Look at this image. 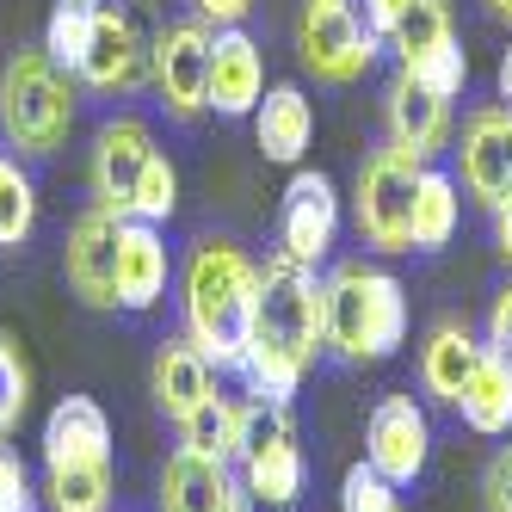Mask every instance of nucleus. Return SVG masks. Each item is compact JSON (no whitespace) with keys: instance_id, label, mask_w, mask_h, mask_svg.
<instances>
[{"instance_id":"4be33fe9","label":"nucleus","mask_w":512,"mask_h":512,"mask_svg":"<svg viewBox=\"0 0 512 512\" xmlns=\"http://www.w3.org/2000/svg\"><path fill=\"white\" fill-rule=\"evenodd\" d=\"M457 414H463L469 432H482V438L512 432V364L500 352L482 346V358H475V371H469V383L457 395Z\"/></svg>"},{"instance_id":"7ed1b4c3","label":"nucleus","mask_w":512,"mask_h":512,"mask_svg":"<svg viewBox=\"0 0 512 512\" xmlns=\"http://www.w3.org/2000/svg\"><path fill=\"white\" fill-rule=\"evenodd\" d=\"M321 303H327V346L352 364L389 358L408 340V290L383 266L340 260L321 278Z\"/></svg>"},{"instance_id":"423d86ee","label":"nucleus","mask_w":512,"mask_h":512,"mask_svg":"<svg viewBox=\"0 0 512 512\" xmlns=\"http://www.w3.org/2000/svg\"><path fill=\"white\" fill-rule=\"evenodd\" d=\"M377 50L383 44L371 38L358 0H303V13H297V56H303V68L315 81L352 87V81L371 75Z\"/></svg>"},{"instance_id":"ddd939ff","label":"nucleus","mask_w":512,"mask_h":512,"mask_svg":"<svg viewBox=\"0 0 512 512\" xmlns=\"http://www.w3.org/2000/svg\"><path fill=\"white\" fill-rule=\"evenodd\" d=\"M142 68H149V44H142V31L130 13L118 7H99L93 13V38L75 62V81L93 87V93H130L142 81Z\"/></svg>"},{"instance_id":"bb28decb","label":"nucleus","mask_w":512,"mask_h":512,"mask_svg":"<svg viewBox=\"0 0 512 512\" xmlns=\"http://www.w3.org/2000/svg\"><path fill=\"white\" fill-rule=\"evenodd\" d=\"M241 488L272 494V500H297L303 494V451H297V438H284V445H272L260 457H241Z\"/></svg>"},{"instance_id":"4c0bfd02","label":"nucleus","mask_w":512,"mask_h":512,"mask_svg":"<svg viewBox=\"0 0 512 512\" xmlns=\"http://www.w3.org/2000/svg\"><path fill=\"white\" fill-rule=\"evenodd\" d=\"M358 13H364V25H371V38H377V44H389V31L401 25L408 0H358Z\"/></svg>"},{"instance_id":"473e14b6","label":"nucleus","mask_w":512,"mask_h":512,"mask_svg":"<svg viewBox=\"0 0 512 512\" xmlns=\"http://www.w3.org/2000/svg\"><path fill=\"white\" fill-rule=\"evenodd\" d=\"M25 408H31V371H25L19 346L0 334V438H13V432H19Z\"/></svg>"},{"instance_id":"79ce46f5","label":"nucleus","mask_w":512,"mask_h":512,"mask_svg":"<svg viewBox=\"0 0 512 512\" xmlns=\"http://www.w3.org/2000/svg\"><path fill=\"white\" fill-rule=\"evenodd\" d=\"M494 93H500V99H512V44L500 50V68H494Z\"/></svg>"},{"instance_id":"f03ea898","label":"nucleus","mask_w":512,"mask_h":512,"mask_svg":"<svg viewBox=\"0 0 512 512\" xmlns=\"http://www.w3.org/2000/svg\"><path fill=\"white\" fill-rule=\"evenodd\" d=\"M179 309H186V340L216 364L241 371L247 340H253V303H260V266L223 235H204L179 278Z\"/></svg>"},{"instance_id":"5701e85b","label":"nucleus","mask_w":512,"mask_h":512,"mask_svg":"<svg viewBox=\"0 0 512 512\" xmlns=\"http://www.w3.org/2000/svg\"><path fill=\"white\" fill-rule=\"evenodd\" d=\"M463 223V198H457V173L445 167H420L414 186V253H445Z\"/></svg>"},{"instance_id":"ea45409f","label":"nucleus","mask_w":512,"mask_h":512,"mask_svg":"<svg viewBox=\"0 0 512 512\" xmlns=\"http://www.w3.org/2000/svg\"><path fill=\"white\" fill-rule=\"evenodd\" d=\"M488 216H494V247H500V260L512 266V198H500Z\"/></svg>"},{"instance_id":"b1692460","label":"nucleus","mask_w":512,"mask_h":512,"mask_svg":"<svg viewBox=\"0 0 512 512\" xmlns=\"http://www.w3.org/2000/svg\"><path fill=\"white\" fill-rule=\"evenodd\" d=\"M179 451H198V457H216V463H235L241 451V408L229 395H204L198 408L179 420Z\"/></svg>"},{"instance_id":"f257e3e1","label":"nucleus","mask_w":512,"mask_h":512,"mask_svg":"<svg viewBox=\"0 0 512 512\" xmlns=\"http://www.w3.org/2000/svg\"><path fill=\"white\" fill-rule=\"evenodd\" d=\"M327 346V303H321V278L315 266L297 260H266L260 266V303H253V340L241 358V377L253 401H290Z\"/></svg>"},{"instance_id":"7c9ffc66","label":"nucleus","mask_w":512,"mask_h":512,"mask_svg":"<svg viewBox=\"0 0 512 512\" xmlns=\"http://www.w3.org/2000/svg\"><path fill=\"white\" fill-rule=\"evenodd\" d=\"M87 38H93V13H81V7H68V0H56V13H50V25H44V56L62 68V75H75V62H81Z\"/></svg>"},{"instance_id":"c9c22d12","label":"nucleus","mask_w":512,"mask_h":512,"mask_svg":"<svg viewBox=\"0 0 512 512\" xmlns=\"http://www.w3.org/2000/svg\"><path fill=\"white\" fill-rule=\"evenodd\" d=\"M482 506L488 512H512V445L494 451L488 469H482Z\"/></svg>"},{"instance_id":"aec40b11","label":"nucleus","mask_w":512,"mask_h":512,"mask_svg":"<svg viewBox=\"0 0 512 512\" xmlns=\"http://www.w3.org/2000/svg\"><path fill=\"white\" fill-rule=\"evenodd\" d=\"M253 142H260V155L278 161V167H297L309 155V142H315V105L303 87H272L260 99V112H253Z\"/></svg>"},{"instance_id":"f8f14e48","label":"nucleus","mask_w":512,"mask_h":512,"mask_svg":"<svg viewBox=\"0 0 512 512\" xmlns=\"http://www.w3.org/2000/svg\"><path fill=\"white\" fill-rule=\"evenodd\" d=\"M155 161V136L142 118H112L99 124L93 136V204L130 216L136 204V186H142V167Z\"/></svg>"},{"instance_id":"a19ab883","label":"nucleus","mask_w":512,"mask_h":512,"mask_svg":"<svg viewBox=\"0 0 512 512\" xmlns=\"http://www.w3.org/2000/svg\"><path fill=\"white\" fill-rule=\"evenodd\" d=\"M235 512H297V500H272V494L241 488V494H235Z\"/></svg>"},{"instance_id":"a878e982","label":"nucleus","mask_w":512,"mask_h":512,"mask_svg":"<svg viewBox=\"0 0 512 512\" xmlns=\"http://www.w3.org/2000/svg\"><path fill=\"white\" fill-rule=\"evenodd\" d=\"M445 38H457V31H451V0H408V13H401V25L389 31V50L401 56V68H408L414 56L438 50Z\"/></svg>"},{"instance_id":"39448f33","label":"nucleus","mask_w":512,"mask_h":512,"mask_svg":"<svg viewBox=\"0 0 512 512\" xmlns=\"http://www.w3.org/2000/svg\"><path fill=\"white\" fill-rule=\"evenodd\" d=\"M420 167L408 149H383L364 155L358 167V186H352V223L358 241L377 247V253H414V186H420Z\"/></svg>"},{"instance_id":"c756f323","label":"nucleus","mask_w":512,"mask_h":512,"mask_svg":"<svg viewBox=\"0 0 512 512\" xmlns=\"http://www.w3.org/2000/svg\"><path fill=\"white\" fill-rule=\"evenodd\" d=\"M401 75H414L426 93H438V99H457L463 93V81H469V56H463V44L457 38H445L438 50H426V56H414Z\"/></svg>"},{"instance_id":"9d476101","label":"nucleus","mask_w":512,"mask_h":512,"mask_svg":"<svg viewBox=\"0 0 512 512\" xmlns=\"http://www.w3.org/2000/svg\"><path fill=\"white\" fill-rule=\"evenodd\" d=\"M457 186L494 210L500 198H512V112L506 105H475L457 136Z\"/></svg>"},{"instance_id":"72a5a7b5","label":"nucleus","mask_w":512,"mask_h":512,"mask_svg":"<svg viewBox=\"0 0 512 512\" xmlns=\"http://www.w3.org/2000/svg\"><path fill=\"white\" fill-rule=\"evenodd\" d=\"M401 500H395V482L383 469H371V463H352L346 475H340V512H395Z\"/></svg>"},{"instance_id":"c85d7f7f","label":"nucleus","mask_w":512,"mask_h":512,"mask_svg":"<svg viewBox=\"0 0 512 512\" xmlns=\"http://www.w3.org/2000/svg\"><path fill=\"white\" fill-rule=\"evenodd\" d=\"M284 438H297V420H290V401H247L241 408V457H260L272 445H284Z\"/></svg>"},{"instance_id":"1a4fd4ad","label":"nucleus","mask_w":512,"mask_h":512,"mask_svg":"<svg viewBox=\"0 0 512 512\" xmlns=\"http://www.w3.org/2000/svg\"><path fill=\"white\" fill-rule=\"evenodd\" d=\"M432 457V420L414 395H383L364 426V463L383 469L395 488H414Z\"/></svg>"},{"instance_id":"393cba45","label":"nucleus","mask_w":512,"mask_h":512,"mask_svg":"<svg viewBox=\"0 0 512 512\" xmlns=\"http://www.w3.org/2000/svg\"><path fill=\"white\" fill-rule=\"evenodd\" d=\"M50 512H112V463H62L50 469Z\"/></svg>"},{"instance_id":"9b49d317","label":"nucleus","mask_w":512,"mask_h":512,"mask_svg":"<svg viewBox=\"0 0 512 512\" xmlns=\"http://www.w3.org/2000/svg\"><path fill=\"white\" fill-rule=\"evenodd\" d=\"M118 235H124V216L93 204L75 216V229L62 241V272L87 309H118Z\"/></svg>"},{"instance_id":"2f4dec72","label":"nucleus","mask_w":512,"mask_h":512,"mask_svg":"<svg viewBox=\"0 0 512 512\" xmlns=\"http://www.w3.org/2000/svg\"><path fill=\"white\" fill-rule=\"evenodd\" d=\"M173 204H179V173H173V161L155 149V161L142 167V186H136V204H130V216H136V223H167V216H173Z\"/></svg>"},{"instance_id":"20e7f679","label":"nucleus","mask_w":512,"mask_h":512,"mask_svg":"<svg viewBox=\"0 0 512 512\" xmlns=\"http://www.w3.org/2000/svg\"><path fill=\"white\" fill-rule=\"evenodd\" d=\"M68 124H75V87H68V75L44 56V44L19 50L0 68V136L19 155L44 161L68 142Z\"/></svg>"},{"instance_id":"cd10ccee","label":"nucleus","mask_w":512,"mask_h":512,"mask_svg":"<svg viewBox=\"0 0 512 512\" xmlns=\"http://www.w3.org/2000/svg\"><path fill=\"white\" fill-rule=\"evenodd\" d=\"M38 223V186H31V173L19 161L0 155V253L19 247Z\"/></svg>"},{"instance_id":"c03bdc74","label":"nucleus","mask_w":512,"mask_h":512,"mask_svg":"<svg viewBox=\"0 0 512 512\" xmlns=\"http://www.w3.org/2000/svg\"><path fill=\"white\" fill-rule=\"evenodd\" d=\"M68 7H81V13H99V7H105V0H68Z\"/></svg>"},{"instance_id":"f3484780","label":"nucleus","mask_w":512,"mask_h":512,"mask_svg":"<svg viewBox=\"0 0 512 512\" xmlns=\"http://www.w3.org/2000/svg\"><path fill=\"white\" fill-rule=\"evenodd\" d=\"M216 389V364L179 334V340H161V352H155V364H149V395H155V408L179 426L198 401Z\"/></svg>"},{"instance_id":"f704fd0d","label":"nucleus","mask_w":512,"mask_h":512,"mask_svg":"<svg viewBox=\"0 0 512 512\" xmlns=\"http://www.w3.org/2000/svg\"><path fill=\"white\" fill-rule=\"evenodd\" d=\"M0 512H38V488H31L25 457L0 438Z\"/></svg>"},{"instance_id":"dca6fc26","label":"nucleus","mask_w":512,"mask_h":512,"mask_svg":"<svg viewBox=\"0 0 512 512\" xmlns=\"http://www.w3.org/2000/svg\"><path fill=\"white\" fill-rule=\"evenodd\" d=\"M62 463H112V420L93 395H62L44 420V469Z\"/></svg>"},{"instance_id":"4468645a","label":"nucleus","mask_w":512,"mask_h":512,"mask_svg":"<svg viewBox=\"0 0 512 512\" xmlns=\"http://www.w3.org/2000/svg\"><path fill=\"white\" fill-rule=\"evenodd\" d=\"M266 99V62L260 44L241 25H223L210 44V112L216 118H253Z\"/></svg>"},{"instance_id":"412c9836","label":"nucleus","mask_w":512,"mask_h":512,"mask_svg":"<svg viewBox=\"0 0 512 512\" xmlns=\"http://www.w3.org/2000/svg\"><path fill=\"white\" fill-rule=\"evenodd\" d=\"M475 358H482V346H475V334L463 321H438L426 346H420V389L432 401H445V408H457V395L475 371Z\"/></svg>"},{"instance_id":"6e6552de","label":"nucleus","mask_w":512,"mask_h":512,"mask_svg":"<svg viewBox=\"0 0 512 512\" xmlns=\"http://www.w3.org/2000/svg\"><path fill=\"white\" fill-rule=\"evenodd\" d=\"M334 235H340V192L327 173H309L297 167L284 186V210H278V253L297 266H321L334 253Z\"/></svg>"},{"instance_id":"e433bc0d","label":"nucleus","mask_w":512,"mask_h":512,"mask_svg":"<svg viewBox=\"0 0 512 512\" xmlns=\"http://www.w3.org/2000/svg\"><path fill=\"white\" fill-rule=\"evenodd\" d=\"M488 352H500L512 364V284H500L488 303Z\"/></svg>"},{"instance_id":"6ab92c4d","label":"nucleus","mask_w":512,"mask_h":512,"mask_svg":"<svg viewBox=\"0 0 512 512\" xmlns=\"http://www.w3.org/2000/svg\"><path fill=\"white\" fill-rule=\"evenodd\" d=\"M167 241L161 223H136L124 216V235H118V309H155L161 290H167Z\"/></svg>"},{"instance_id":"2eb2a0df","label":"nucleus","mask_w":512,"mask_h":512,"mask_svg":"<svg viewBox=\"0 0 512 512\" xmlns=\"http://www.w3.org/2000/svg\"><path fill=\"white\" fill-rule=\"evenodd\" d=\"M383 112H389V142H395V149H408L414 161H432L451 142V99L426 93L414 75H395L389 81Z\"/></svg>"},{"instance_id":"58836bf2","label":"nucleus","mask_w":512,"mask_h":512,"mask_svg":"<svg viewBox=\"0 0 512 512\" xmlns=\"http://www.w3.org/2000/svg\"><path fill=\"white\" fill-rule=\"evenodd\" d=\"M192 7H198V19H210L216 31H223V25H241L253 13V0H192Z\"/></svg>"},{"instance_id":"0eeeda50","label":"nucleus","mask_w":512,"mask_h":512,"mask_svg":"<svg viewBox=\"0 0 512 512\" xmlns=\"http://www.w3.org/2000/svg\"><path fill=\"white\" fill-rule=\"evenodd\" d=\"M210 44H216L210 19H173L149 44L155 93L167 105V118H179V124H198L210 112Z\"/></svg>"},{"instance_id":"37998d69","label":"nucleus","mask_w":512,"mask_h":512,"mask_svg":"<svg viewBox=\"0 0 512 512\" xmlns=\"http://www.w3.org/2000/svg\"><path fill=\"white\" fill-rule=\"evenodd\" d=\"M488 13H494V19H506V25H512V0H488Z\"/></svg>"},{"instance_id":"a211bd4d","label":"nucleus","mask_w":512,"mask_h":512,"mask_svg":"<svg viewBox=\"0 0 512 512\" xmlns=\"http://www.w3.org/2000/svg\"><path fill=\"white\" fill-rule=\"evenodd\" d=\"M235 494H241V482L216 457L173 451L161 469V512H235Z\"/></svg>"}]
</instances>
